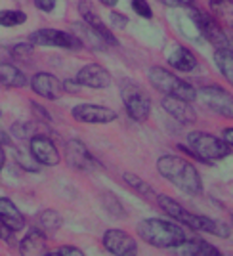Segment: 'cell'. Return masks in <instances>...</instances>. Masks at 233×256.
Returning <instances> with one entry per match:
<instances>
[{
	"label": "cell",
	"mask_w": 233,
	"mask_h": 256,
	"mask_svg": "<svg viewBox=\"0 0 233 256\" xmlns=\"http://www.w3.org/2000/svg\"><path fill=\"white\" fill-rule=\"evenodd\" d=\"M48 254H56V256H82L84 254V250L82 248H76V246H60V248H56V250H48Z\"/></svg>",
	"instance_id": "34"
},
{
	"label": "cell",
	"mask_w": 233,
	"mask_h": 256,
	"mask_svg": "<svg viewBox=\"0 0 233 256\" xmlns=\"http://www.w3.org/2000/svg\"><path fill=\"white\" fill-rule=\"evenodd\" d=\"M122 180H124V184H126L132 192H136L140 197H144L146 201H155V199H157L155 190H153L144 178H140V176L132 174V172H124V174H122Z\"/></svg>",
	"instance_id": "26"
},
{
	"label": "cell",
	"mask_w": 233,
	"mask_h": 256,
	"mask_svg": "<svg viewBox=\"0 0 233 256\" xmlns=\"http://www.w3.org/2000/svg\"><path fill=\"white\" fill-rule=\"evenodd\" d=\"M232 222H233V212H232Z\"/></svg>",
	"instance_id": "46"
},
{
	"label": "cell",
	"mask_w": 233,
	"mask_h": 256,
	"mask_svg": "<svg viewBox=\"0 0 233 256\" xmlns=\"http://www.w3.org/2000/svg\"><path fill=\"white\" fill-rule=\"evenodd\" d=\"M157 170L164 180H168L172 186H176L188 195L202 193L201 174L191 160L178 157V155H162L157 160Z\"/></svg>",
	"instance_id": "1"
},
{
	"label": "cell",
	"mask_w": 233,
	"mask_h": 256,
	"mask_svg": "<svg viewBox=\"0 0 233 256\" xmlns=\"http://www.w3.org/2000/svg\"><path fill=\"white\" fill-rule=\"evenodd\" d=\"M100 2H102L104 6H107V8H113V6H116L118 0H100Z\"/></svg>",
	"instance_id": "44"
},
{
	"label": "cell",
	"mask_w": 233,
	"mask_h": 256,
	"mask_svg": "<svg viewBox=\"0 0 233 256\" xmlns=\"http://www.w3.org/2000/svg\"><path fill=\"white\" fill-rule=\"evenodd\" d=\"M36 226H38V230L44 235H54L64 226V218H62V214L58 212V210L46 208V210L38 212V216H36Z\"/></svg>",
	"instance_id": "24"
},
{
	"label": "cell",
	"mask_w": 233,
	"mask_h": 256,
	"mask_svg": "<svg viewBox=\"0 0 233 256\" xmlns=\"http://www.w3.org/2000/svg\"><path fill=\"white\" fill-rule=\"evenodd\" d=\"M230 48L233 50V38H230Z\"/></svg>",
	"instance_id": "45"
},
{
	"label": "cell",
	"mask_w": 233,
	"mask_h": 256,
	"mask_svg": "<svg viewBox=\"0 0 233 256\" xmlns=\"http://www.w3.org/2000/svg\"><path fill=\"white\" fill-rule=\"evenodd\" d=\"M14 234H16V232H12L10 228L2 222V218H0V239H2V241H12Z\"/></svg>",
	"instance_id": "39"
},
{
	"label": "cell",
	"mask_w": 233,
	"mask_h": 256,
	"mask_svg": "<svg viewBox=\"0 0 233 256\" xmlns=\"http://www.w3.org/2000/svg\"><path fill=\"white\" fill-rule=\"evenodd\" d=\"M222 140L230 146L233 150V126H230V128H224L222 130Z\"/></svg>",
	"instance_id": "41"
},
{
	"label": "cell",
	"mask_w": 233,
	"mask_h": 256,
	"mask_svg": "<svg viewBox=\"0 0 233 256\" xmlns=\"http://www.w3.org/2000/svg\"><path fill=\"white\" fill-rule=\"evenodd\" d=\"M14 157H16V160H18V164H20L22 168H25V170H29V172L40 170V166H38L36 159L31 155V151H23V150L14 148Z\"/></svg>",
	"instance_id": "31"
},
{
	"label": "cell",
	"mask_w": 233,
	"mask_h": 256,
	"mask_svg": "<svg viewBox=\"0 0 233 256\" xmlns=\"http://www.w3.org/2000/svg\"><path fill=\"white\" fill-rule=\"evenodd\" d=\"M210 10L222 27L233 29V0H210Z\"/></svg>",
	"instance_id": "27"
},
{
	"label": "cell",
	"mask_w": 233,
	"mask_h": 256,
	"mask_svg": "<svg viewBox=\"0 0 233 256\" xmlns=\"http://www.w3.org/2000/svg\"><path fill=\"white\" fill-rule=\"evenodd\" d=\"M71 115L74 120L84 124H107L116 120V111L98 104H78L71 109Z\"/></svg>",
	"instance_id": "9"
},
{
	"label": "cell",
	"mask_w": 233,
	"mask_h": 256,
	"mask_svg": "<svg viewBox=\"0 0 233 256\" xmlns=\"http://www.w3.org/2000/svg\"><path fill=\"white\" fill-rule=\"evenodd\" d=\"M193 102H188V100H182V98H174V96H164L160 106L162 109L172 115L178 122H184V124H190V122H195L197 120V111L191 106Z\"/></svg>",
	"instance_id": "17"
},
{
	"label": "cell",
	"mask_w": 233,
	"mask_h": 256,
	"mask_svg": "<svg viewBox=\"0 0 233 256\" xmlns=\"http://www.w3.org/2000/svg\"><path fill=\"white\" fill-rule=\"evenodd\" d=\"M80 90V82L74 78V80H65L64 82V92H69V94H76Z\"/></svg>",
	"instance_id": "40"
},
{
	"label": "cell",
	"mask_w": 233,
	"mask_h": 256,
	"mask_svg": "<svg viewBox=\"0 0 233 256\" xmlns=\"http://www.w3.org/2000/svg\"><path fill=\"white\" fill-rule=\"evenodd\" d=\"M162 6H168V8H190L195 4V0H157Z\"/></svg>",
	"instance_id": "36"
},
{
	"label": "cell",
	"mask_w": 233,
	"mask_h": 256,
	"mask_svg": "<svg viewBox=\"0 0 233 256\" xmlns=\"http://www.w3.org/2000/svg\"><path fill=\"white\" fill-rule=\"evenodd\" d=\"M27 22V14L22 10H0V25L2 27H18Z\"/></svg>",
	"instance_id": "30"
},
{
	"label": "cell",
	"mask_w": 233,
	"mask_h": 256,
	"mask_svg": "<svg viewBox=\"0 0 233 256\" xmlns=\"http://www.w3.org/2000/svg\"><path fill=\"white\" fill-rule=\"evenodd\" d=\"M104 246L116 256H134L138 252L136 239L122 230H107L104 234Z\"/></svg>",
	"instance_id": "12"
},
{
	"label": "cell",
	"mask_w": 233,
	"mask_h": 256,
	"mask_svg": "<svg viewBox=\"0 0 233 256\" xmlns=\"http://www.w3.org/2000/svg\"><path fill=\"white\" fill-rule=\"evenodd\" d=\"M74 29V34L80 38V42H82V46H90L92 50H98V48H104L106 46V42L102 40V36L98 34V32L90 27V25H86L84 22L82 23H74L73 25Z\"/></svg>",
	"instance_id": "28"
},
{
	"label": "cell",
	"mask_w": 233,
	"mask_h": 256,
	"mask_svg": "<svg viewBox=\"0 0 233 256\" xmlns=\"http://www.w3.org/2000/svg\"><path fill=\"white\" fill-rule=\"evenodd\" d=\"M31 90L36 96L44 98V100H60L64 94V82H60L58 76H54L52 73H36L31 78Z\"/></svg>",
	"instance_id": "13"
},
{
	"label": "cell",
	"mask_w": 233,
	"mask_h": 256,
	"mask_svg": "<svg viewBox=\"0 0 233 256\" xmlns=\"http://www.w3.org/2000/svg\"><path fill=\"white\" fill-rule=\"evenodd\" d=\"M31 107H32V111H34V115L38 117L36 120H42V122H50V120H52V117L48 115V111H46V109H42L38 104H34V102H32Z\"/></svg>",
	"instance_id": "37"
},
{
	"label": "cell",
	"mask_w": 233,
	"mask_h": 256,
	"mask_svg": "<svg viewBox=\"0 0 233 256\" xmlns=\"http://www.w3.org/2000/svg\"><path fill=\"white\" fill-rule=\"evenodd\" d=\"M29 42L32 46H52L64 50H80L84 48L80 38L74 32L58 31V29H38L29 34Z\"/></svg>",
	"instance_id": "8"
},
{
	"label": "cell",
	"mask_w": 233,
	"mask_h": 256,
	"mask_svg": "<svg viewBox=\"0 0 233 256\" xmlns=\"http://www.w3.org/2000/svg\"><path fill=\"white\" fill-rule=\"evenodd\" d=\"M76 80L80 82V86L102 90V88L111 86V73L107 71L104 65L88 64V65H84L78 73H76Z\"/></svg>",
	"instance_id": "16"
},
{
	"label": "cell",
	"mask_w": 233,
	"mask_h": 256,
	"mask_svg": "<svg viewBox=\"0 0 233 256\" xmlns=\"http://www.w3.org/2000/svg\"><path fill=\"white\" fill-rule=\"evenodd\" d=\"M4 162H6V151H4V146H0V172L4 168Z\"/></svg>",
	"instance_id": "43"
},
{
	"label": "cell",
	"mask_w": 233,
	"mask_h": 256,
	"mask_svg": "<svg viewBox=\"0 0 233 256\" xmlns=\"http://www.w3.org/2000/svg\"><path fill=\"white\" fill-rule=\"evenodd\" d=\"M132 8L134 12L142 16V18H146V20H151L153 18V12H151V6H149L148 0H132Z\"/></svg>",
	"instance_id": "33"
},
{
	"label": "cell",
	"mask_w": 233,
	"mask_h": 256,
	"mask_svg": "<svg viewBox=\"0 0 233 256\" xmlns=\"http://www.w3.org/2000/svg\"><path fill=\"white\" fill-rule=\"evenodd\" d=\"M78 14L82 16V22H84L86 25H90V27L102 36L104 42L109 44V46H116L115 34L107 29V25L104 23V20L100 18V14L96 12V8L88 0H80V2H78Z\"/></svg>",
	"instance_id": "15"
},
{
	"label": "cell",
	"mask_w": 233,
	"mask_h": 256,
	"mask_svg": "<svg viewBox=\"0 0 233 256\" xmlns=\"http://www.w3.org/2000/svg\"><path fill=\"white\" fill-rule=\"evenodd\" d=\"M136 232L148 245L157 246V248H174L188 237L180 224L162 220V218L142 220L136 228Z\"/></svg>",
	"instance_id": "2"
},
{
	"label": "cell",
	"mask_w": 233,
	"mask_h": 256,
	"mask_svg": "<svg viewBox=\"0 0 233 256\" xmlns=\"http://www.w3.org/2000/svg\"><path fill=\"white\" fill-rule=\"evenodd\" d=\"M10 56L14 60H29L32 56V44L31 42L14 44L10 48Z\"/></svg>",
	"instance_id": "32"
},
{
	"label": "cell",
	"mask_w": 233,
	"mask_h": 256,
	"mask_svg": "<svg viewBox=\"0 0 233 256\" xmlns=\"http://www.w3.org/2000/svg\"><path fill=\"white\" fill-rule=\"evenodd\" d=\"M32 2L40 12H52L58 4V0H32Z\"/></svg>",
	"instance_id": "38"
},
{
	"label": "cell",
	"mask_w": 233,
	"mask_h": 256,
	"mask_svg": "<svg viewBox=\"0 0 233 256\" xmlns=\"http://www.w3.org/2000/svg\"><path fill=\"white\" fill-rule=\"evenodd\" d=\"M0 117H2V111H0Z\"/></svg>",
	"instance_id": "47"
},
{
	"label": "cell",
	"mask_w": 233,
	"mask_h": 256,
	"mask_svg": "<svg viewBox=\"0 0 233 256\" xmlns=\"http://www.w3.org/2000/svg\"><path fill=\"white\" fill-rule=\"evenodd\" d=\"M120 94H122V102H124L128 117L132 120H138V122L148 120L151 115V100L140 86L132 84V82H124Z\"/></svg>",
	"instance_id": "7"
},
{
	"label": "cell",
	"mask_w": 233,
	"mask_h": 256,
	"mask_svg": "<svg viewBox=\"0 0 233 256\" xmlns=\"http://www.w3.org/2000/svg\"><path fill=\"white\" fill-rule=\"evenodd\" d=\"M0 146H12V138L4 130H0Z\"/></svg>",
	"instance_id": "42"
},
{
	"label": "cell",
	"mask_w": 233,
	"mask_h": 256,
	"mask_svg": "<svg viewBox=\"0 0 233 256\" xmlns=\"http://www.w3.org/2000/svg\"><path fill=\"white\" fill-rule=\"evenodd\" d=\"M102 203H104L106 210L111 214L113 218H126L124 206H122V203L118 201V197H116L113 192H104V195H102Z\"/></svg>",
	"instance_id": "29"
},
{
	"label": "cell",
	"mask_w": 233,
	"mask_h": 256,
	"mask_svg": "<svg viewBox=\"0 0 233 256\" xmlns=\"http://www.w3.org/2000/svg\"><path fill=\"white\" fill-rule=\"evenodd\" d=\"M188 146L193 151L195 159L201 162H214V160H222L228 155H232V148L222 138H216L201 130L191 132L188 136Z\"/></svg>",
	"instance_id": "4"
},
{
	"label": "cell",
	"mask_w": 233,
	"mask_h": 256,
	"mask_svg": "<svg viewBox=\"0 0 233 256\" xmlns=\"http://www.w3.org/2000/svg\"><path fill=\"white\" fill-rule=\"evenodd\" d=\"M168 65L174 67L176 71H182V73H191L193 69H197V58L188 48L176 46L168 56Z\"/></svg>",
	"instance_id": "21"
},
{
	"label": "cell",
	"mask_w": 233,
	"mask_h": 256,
	"mask_svg": "<svg viewBox=\"0 0 233 256\" xmlns=\"http://www.w3.org/2000/svg\"><path fill=\"white\" fill-rule=\"evenodd\" d=\"M20 252L25 256L48 254V248H46V235H44L38 228H32L31 232L22 239V243H20Z\"/></svg>",
	"instance_id": "18"
},
{
	"label": "cell",
	"mask_w": 233,
	"mask_h": 256,
	"mask_svg": "<svg viewBox=\"0 0 233 256\" xmlns=\"http://www.w3.org/2000/svg\"><path fill=\"white\" fill-rule=\"evenodd\" d=\"M0 218L12 232H22L25 228V216L8 197H0Z\"/></svg>",
	"instance_id": "20"
},
{
	"label": "cell",
	"mask_w": 233,
	"mask_h": 256,
	"mask_svg": "<svg viewBox=\"0 0 233 256\" xmlns=\"http://www.w3.org/2000/svg\"><path fill=\"white\" fill-rule=\"evenodd\" d=\"M148 76L151 86L155 90H159L160 94H164V96L182 98V100H188V102H195L197 100V90L190 82L182 80L180 76L170 73L168 69H164V67H159V65L151 67Z\"/></svg>",
	"instance_id": "3"
},
{
	"label": "cell",
	"mask_w": 233,
	"mask_h": 256,
	"mask_svg": "<svg viewBox=\"0 0 233 256\" xmlns=\"http://www.w3.org/2000/svg\"><path fill=\"white\" fill-rule=\"evenodd\" d=\"M65 160L67 164L80 172H90L96 168V160L80 140H67L65 144Z\"/></svg>",
	"instance_id": "11"
},
{
	"label": "cell",
	"mask_w": 233,
	"mask_h": 256,
	"mask_svg": "<svg viewBox=\"0 0 233 256\" xmlns=\"http://www.w3.org/2000/svg\"><path fill=\"white\" fill-rule=\"evenodd\" d=\"M197 98L202 106L222 117L233 118V94L220 84H206L197 90Z\"/></svg>",
	"instance_id": "6"
},
{
	"label": "cell",
	"mask_w": 233,
	"mask_h": 256,
	"mask_svg": "<svg viewBox=\"0 0 233 256\" xmlns=\"http://www.w3.org/2000/svg\"><path fill=\"white\" fill-rule=\"evenodd\" d=\"M174 250L178 254L184 256H212V254H222L220 248H216L214 245L206 243L204 239H184L180 245L174 246Z\"/></svg>",
	"instance_id": "19"
},
{
	"label": "cell",
	"mask_w": 233,
	"mask_h": 256,
	"mask_svg": "<svg viewBox=\"0 0 233 256\" xmlns=\"http://www.w3.org/2000/svg\"><path fill=\"white\" fill-rule=\"evenodd\" d=\"M214 64L218 67V71L222 76L233 86V50L230 46L224 48H216L214 50Z\"/></svg>",
	"instance_id": "23"
},
{
	"label": "cell",
	"mask_w": 233,
	"mask_h": 256,
	"mask_svg": "<svg viewBox=\"0 0 233 256\" xmlns=\"http://www.w3.org/2000/svg\"><path fill=\"white\" fill-rule=\"evenodd\" d=\"M128 25V18L124 14H120V12H111V27L113 29H124Z\"/></svg>",
	"instance_id": "35"
},
{
	"label": "cell",
	"mask_w": 233,
	"mask_h": 256,
	"mask_svg": "<svg viewBox=\"0 0 233 256\" xmlns=\"http://www.w3.org/2000/svg\"><path fill=\"white\" fill-rule=\"evenodd\" d=\"M190 18L195 22L197 29H199V34L204 36L208 42L214 46V48H224V46H230V38H228V32L224 31V27L220 25V22L212 16V14H206V12L199 10L195 6H190Z\"/></svg>",
	"instance_id": "5"
},
{
	"label": "cell",
	"mask_w": 233,
	"mask_h": 256,
	"mask_svg": "<svg viewBox=\"0 0 233 256\" xmlns=\"http://www.w3.org/2000/svg\"><path fill=\"white\" fill-rule=\"evenodd\" d=\"M29 151L36 159V162L42 166H58L62 160V155L56 148V144L44 134H34L29 140Z\"/></svg>",
	"instance_id": "10"
},
{
	"label": "cell",
	"mask_w": 233,
	"mask_h": 256,
	"mask_svg": "<svg viewBox=\"0 0 233 256\" xmlns=\"http://www.w3.org/2000/svg\"><path fill=\"white\" fill-rule=\"evenodd\" d=\"M184 226H188L195 232H204V234L216 235V237H222V239H228L232 235V230L228 228L226 222H220V220H214V218H208V216H202V214H195L190 212Z\"/></svg>",
	"instance_id": "14"
},
{
	"label": "cell",
	"mask_w": 233,
	"mask_h": 256,
	"mask_svg": "<svg viewBox=\"0 0 233 256\" xmlns=\"http://www.w3.org/2000/svg\"><path fill=\"white\" fill-rule=\"evenodd\" d=\"M157 204H159V208L162 212H166V216H170L172 220H176L178 224H184L186 222V216H188V208H184L178 201H174L172 197L168 195H157Z\"/></svg>",
	"instance_id": "25"
},
{
	"label": "cell",
	"mask_w": 233,
	"mask_h": 256,
	"mask_svg": "<svg viewBox=\"0 0 233 256\" xmlns=\"http://www.w3.org/2000/svg\"><path fill=\"white\" fill-rule=\"evenodd\" d=\"M0 86H4V88H23V86H27V76L16 65L0 62Z\"/></svg>",
	"instance_id": "22"
}]
</instances>
